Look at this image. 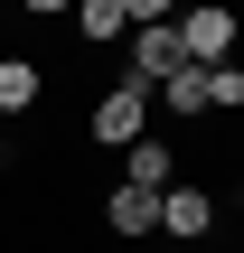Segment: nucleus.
Masks as SVG:
<instances>
[{"instance_id":"1","label":"nucleus","mask_w":244,"mask_h":253,"mask_svg":"<svg viewBox=\"0 0 244 253\" xmlns=\"http://www.w3.org/2000/svg\"><path fill=\"white\" fill-rule=\"evenodd\" d=\"M235 47H244V28H235V9H216V0L179 19V56L188 66H235Z\"/></svg>"},{"instance_id":"2","label":"nucleus","mask_w":244,"mask_h":253,"mask_svg":"<svg viewBox=\"0 0 244 253\" xmlns=\"http://www.w3.org/2000/svg\"><path fill=\"white\" fill-rule=\"evenodd\" d=\"M179 66H188V56H179V19H150V28H132V84H141V94H160Z\"/></svg>"},{"instance_id":"3","label":"nucleus","mask_w":244,"mask_h":253,"mask_svg":"<svg viewBox=\"0 0 244 253\" xmlns=\"http://www.w3.org/2000/svg\"><path fill=\"white\" fill-rule=\"evenodd\" d=\"M141 131H150V94H141V84L122 75V84H113V94L94 103V141H103V150H132Z\"/></svg>"},{"instance_id":"4","label":"nucleus","mask_w":244,"mask_h":253,"mask_svg":"<svg viewBox=\"0 0 244 253\" xmlns=\"http://www.w3.org/2000/svg\"><path fill=\"white\" fill-rule=\"evenodd\" d=\"M160 235H169V244H207V235H216V197H207L197 178L160 188Z\"/></svg>"},{"instance_id":"5","label":"nucleus","mask_w":244,"mask_h":253,"mask_svg":"<svg viewBox=\"0 0 244 253\" xmlns=\"http://www.w3.org/2000/svg\"><path fill=\"white\" fill-rule=\"evenodd\" d=\"M122 188H150V197H160V188H179V160H169V141H160V131H141V141L122 150Z\"/></svg>"},{"instance_id":"6","label":"nucleus","mask_w":244,"mask_h":253,"mask_svg":"<svg viewBox=\"0 0 244 253\" xmlns=\"http://www.w3.org/2000/svg\"><path fill=\"white\" fill-rule=\"evenodd\" d=\"M103 225H113L122 244H141V235H160V197H150V188H122V178H113V197H103Z\"/></svg>"},{"instance_id":"7","label":"nucleus","mask_w":244,"mask_h":253,"mask_svg":"<svg viewBox=\"0 0 244 253\" xmlns=\"http://www.w3.org/2000/svg\"><path fill=\"white\" fill-rule=\"evenodd\" d=\"M75 38H94V47H103V38H132V9H122V0H85V9H75Z\"/></svg>"},{"instance_id":"8","label":"nucleus","mask_w":244,"mask_h":253,"mask_svg":"<svg viewBox=\"0 0 244 253\" xmlns=\"http://www.w3.org/2000/svg\"><path fill=\"white\" fill-rule=\"evenodd\" d=\"M150 103H169L179 122H188V113H207V66H179V75H169V84H160Z\"/></svg>"},{"instance_id":"9","label":"nucleus","mask_w":244,"mask_h":253,"mask_svg":"<svg viewBox=\"0 0 244 253\" xmlns=\"http://www.w3.org/2000/svg\"><path fill=\"white\" fill-rule=\"evenodd\" d=\"M28 103H38V66H28V56H0V122L28 113Z\"/></svg>"},{"instance_id":"10","label":"nucleus","mask_w":244,"mask_h":253,"mask_svg":"<svg viewBox=\"0 0 244 253\" xmlns=\"http://www.w3.org/2000/svg\"><path fill=\"white\" fill-rule=\"evenodd\" d=\"M244 103V66H207V113H235Z\"/></svg>"},{"instance_id":"11","label":"nucleus","mask_w":244,"mask_h":253,"mask_svg":"<svg viewBox=\"0 0 244 253\" xmlns=\"http://www.w3.org/2000/svg\"><path fill=\"white\" fill-rule=\"evenodd\" d=\"M0 131H9V122H0Z\"/></svg>"},{"instance_id":"12","label":"nucleus","mask_w":244,"mask_h":253,"mask_svg":"<svg viewBox=\"0 0 244 253\" xmlns=\"http://www.w3.org/2000/svg\"><path fill=\"white\" fill-rule=\"evenodd\" d=\"M235 66H244V56H235Z\"/></svg>"}]
</instances>
